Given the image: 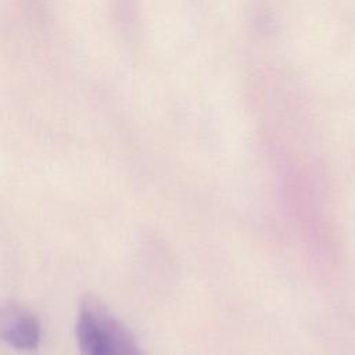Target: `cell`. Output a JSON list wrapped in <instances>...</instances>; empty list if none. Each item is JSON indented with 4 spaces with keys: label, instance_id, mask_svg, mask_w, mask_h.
Instances as JSON below:
<instances>
[{
    "label": "cell",
    "instance_id": "cell-2",
    "mask_svg": "<svg viewBox=\"0 0 355 355\" xmlns=\"http://www.w3.org/2000/svg\"><path fill=\"white\" fill-rule=\"evenodd\" d=\"M42 337L37 318L14 302L0 304V341L21 351H33Z\"/></svg>",
    "mask_w": 355,
    "mask_h": 355
},
{
    "label": "cell",
    "instance_id": "cell-1",
    "mask_svg": "<svg viewBox=\"0 0 355 355\" xmlns=\"http://www.w3.org/2000/svg\"><path fill=\"white\" fill-rule=\"evenodd\" d=\"M76 340L80 355H143L128 327L93 295L80 304Z\"/></svg>",
    "mask_w": 355,
    "mask_h": 355
}]
</instances>
